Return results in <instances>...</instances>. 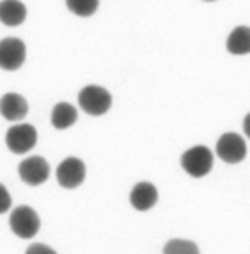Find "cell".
<instances>
[{
    "mask_svg": "<svg viewBox=\"0 0 250 254\" xmlns=\"http://www.w3.org/2000/svg\"><path fill=\"white\" fill-rule=\"evenodd\" d=\"M212 163H214L212 151L207 146H202V144L189 148L180 158L182 169L185 170V174H189L194 179L206 177L212 170Z\"/></svg>",
    "mask_w": 250,
    "mask_h": 254,
    "instance_id": "1",
    "label": "cell"
},
{
    "mask_svg": "<svg viewBox=\"0 0 250 254\" xmlns=\"http://www.w3.org/2000/svg\"><path fill=\"white\" fill-rule=\"evenodd\" d=\"M77 102H79L81 110H84L88 115L100 117V115L106 114V112L110 110L113 100H111L110 91L104 89L103 86L89 84V86H84L79 91Z\"/></svg>",
    "mask_w": 250,
    "mask_h": 254,
    "instance_id": "2",
    "label": "cell"
},
{
    "mask_svg": "<svg viewBox=\"0 0 250 254\" xmlns=\"http://www.w3.org/2000/svg\"><path fill=\"white\" fill-rule=\"evenodd\" d=\"M9 227L14 235L19 239H31L38 234L42 227L40 215L28 204H21L12 210L9 216Z\"/></svg>",
    "mask_w": 250,
    "mask_h": 254,
    "instance_id": "3",
    "label": "cell"
},
{
    "mask_svg": "<svg viewBox=\"0 0 250 254\" xmlns=\"http://www.w3.org/2000/svg\"><path fill=\"white\" fill-rule=\"evenodd\" d=\"M216 153L225 163L237 165L247 156V143L237 132H225L216 143Z\"/></svg>",
    "mask_w": 250,
    "mask_h": 254,
    "instance_id": "4",
    "label": "cell"
},
{
    "mask_svg": "<svg viewBox=\"0 0 250 254\" xmlns=\"http://www.w3.org/2000/svg\"><path fill=\"white\" fill-rule=\"evenodd\" d=\"M38 143V132L31 124H16L5 134V144L16 155L31 151Z\"/></svg>",
    "mask_w": 250,
    "mask_h": 254,
    "instance_id": "5",
    "label": "cell"
},
{
    "mask_svg": "<svg viewBox=\"0 0 250 254\" xmlns=\"http://www.w3.org/2000/svg\"><path fill=\"white\" fill-rule=\"evenodd\" d=\"M57 182L63 189H76L79 188L86 179V165L81 158L69 156L62 160L60 165L57 167Z\"/></svg>",
    "mask_w": 250,
    "mask_h": 254,
    "instance_id": "6",
    "label": "cell"
},
{
    "mask_svg": "<svg viewBox=\"0 0 250 254\" xmlns=\"http://www.w3.org/2000/svg\"><path fill=\"white\" fill-rule=\"evenodd\" d=\"M19 177L28 186H42L50 177V165L43 156H28L19 163Z\"/></svg>",
    "mask_w": 250,
    "mask_h": 254,
    "instance_id": "7",
    "label": "cell"
},
{
    "mask_svg": "<svg viewBox=\"0 0 250 254\" xmlns=\"http://www.w3.org/2000/svg\"><path fill=\"white\" fill-rule=\"evenodd\" d=\"M26 61V45L22 40L7 36L0 40V69L17 70Z\"/></svg>",
    "mask_w": 250,
    "mask_h": 254,
    "instance_id": "8",
    "label": "cell"
},
{
    "mask_svg": "<svg viewBox=\"0 0 250 254\" xmlns=\"http://www.w3.org/2000/svg\"><path fill=\"white\" fill-rule=\"evenodd\" d=\"M28 100L19 93H5L0 98V115L9 122H19L28 115Z\"/></svg>",
    "mask_w": 250,
    "mask_h": 254,
    "instance_id": "9",
    "label": "cell"
},
{
    "mask_svg": "<svg viewBox=\"0 0 250 254\" xmlns=\"http://www.w3.org/2000/svg\"><path fill=\"white\" fill-rule=\"evenodd\" d=\"M130 204L137 211H148L158 203V189L151 182H139L130 190Z\"/></svg>",
    "mask_w": 250,
    "mask_h": 254,
    "instance_id": "10",
    "label": "cell"
},
{
    "mask_svg": "<svg viewBox=\"0 0 250 254\" xmlns=\"http://www.w3.org/2000/svg\"><path fill=\"white\" fill-rule=\"evenodd\" d=\"M28 9L21 0H2L0 2V22L10 28L21 26L26 21Z\"/></svg>",
    "mask_w": 250,
    "mask_h": 254,
    "instance_id": "11",
    "label": "cell"
},
{
    "mask_svg": "<svg viewBox=\"0 0 250 254\" xmlns=\"http://www.w3.org/2000/svg\"><path fill=\"white\" fill-rule=\"evenodd\" d=\"M226 50L231 55H247L250 54V28L249 26H237L228 35Z\"/></svg>",
    "mask_w": 250,
    "mask_h": 254,
    "instance_id": "12",
    "label": "cell"
},
{
    "mask_svg": "<svg viewBox=\"0 0 250 254\" xmlns=\"http://www.w3.org/2000/svg\"><path fill=\"white\" fill-rule=\"evenodd\" d=\"M77 121V110L74 105L67 102H60L53 107L51 110V126L58 130H63V129H69L76 124Z\"/></svg>",
    "mask_w": 250,
    "mask_h": 254,
    "instance_id": "13",
    "label": "cell"
},
{
    "mask_svg": "<svg viewBox=\"0 0 250 254\" xmlns=\"http://www.w3.org/2000/svg\"><path fill=\"white\" fill-rule=\"evenodd\" d=\"M67 9L79 17H89L98 10L100 0H65Z\"/></svg>",
    "mask_w": 250,
    "mask_h": 254,
    "instance_id": "14",
    "label": "cell"
},
{
    "mask_svg": "<svg viewBox=\"0 0 250 254\" xmlns=\"http://www.w3.org/2000/svg\"><path fill=\"white\" fill-rule=\"evenodd\" d=\"M163 254H199V248L187 239H171L163 248Z\"/></svg>",
    "mask_w": 250,
    "mask_h": 254,
    "instance_id": "15",
    "label": "cell"
},
{
    "mask_svg": "<svg viewBox=\"0 0 250 254\" xmlns=\"http://www.w3.org/2000/svg\"><path fill=\"white\" fill-rule=\"evenodd\" d=\"M12 206V197H10L9 190L3 184H0V215L7 213Z\"/></svg>",
    "mask_w": 250,
    "mask_h": 254,
    "instance_id": "16",
    "label": "cell"
},
{
    "mask_svg": "<svg viewBox=\"0 0 250 254\" xmlns=\"http://www.w3.org/2000/svg\"><path fill=\"white\" fill-rule=\"evenodd\" d=\"M24 254H57V251L47 244H31Z\"/></svg>",
    "mask_w": 250,
    "mask_h": 254,
    "instance_id": "17",
    "label": "cell"
},
{
    "mask_svg": "<svg viewBox=\"0 0 250 254\" xmlns=\"http://www.w3.org/2000/svg\"><path fill=\"white\" fill-rule=\"evenodd\" d=\"M244 132L250 139V114L245 115V119H244Z\"/></svg>",
    "mask_w": 250,
    "mask_h": 254,
    "instance_id": "18",
    "label": "cell"
},
{
    "mask_svg": "<svg viewBox=\"0 0 250 254\" xmlns=\"http://www.w3.org/2000/svg\"><path fill=\"white\" fill-rule=\"evenodd\" d=\"M204 2H216V0H204Z\"/></svg>",
    "mask_w": 250,
    "mask_h": 254,
    "instance_id": "19",
    "label": "cell"
}]
</instances>
